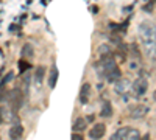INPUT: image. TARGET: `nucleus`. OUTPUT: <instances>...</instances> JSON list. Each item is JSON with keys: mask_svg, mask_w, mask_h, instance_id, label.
Masks as SVG:
<instances>
[{"mask_svg": "<svg viewBox=\"0 0 156 140\" xmlns=\"http://www.w3.org/2000/svg\"><path fill=\"white\" fill-rule=\"evenodd\" d=\"M22 92L19 90V89H16L14 92H12V98H11V106L14 111H17L20 106H22Z\"/></svg>", "mask_w": 156, "mask_h": 140, "instance_id": "7", "label": "nucleus"}, {"mask_svg": "<svg viewBox=\"0 0 156 140\" xmlns=\"http://www.w3.org/2000/svg\"><path fill=\"white\" fill-rule=\"evenodd\" d=\"M72 140H83V137H81L80 134H73V135H72Z\"/></svg>", "mask_w": 156, "mask_h": 140, "instance_id": "19", "label": "nucleus"}, {"mask_svg": "<svg viewBox=\"0 0 156 140\" xmlns=\"http://www.w3.org/2000/svg\"><path fill=\"white\" fill-rule=\"evenodd\" d=\"M125 140H140V132L137 129H128Z\"/></svg>", "mask_w": 156, "mask_h": 140, "instance_id": "15", "label": "nucleus"}, {"mask_svg": "<svg viewBox=\"0 0 156 140\" xmlns=\"http://www.w3.org/2000/svg\"><path fill=\"white\" fill-rule=\"evenodd\" d=\"M22 52H23V55H27V56H33V47L30 44H27V45H23Z\"/></svg>", "mask_w": 156, "mask_h": 140, "instance_id": "17", "label": "nucleus"}, {"mask_svg": "<svg viewBox=\"0 0 156 140\" xmlns=\"http://www.w3.org/2000/svg\"><path fill=\"white\" fill-rule=\"evenodd\" d=\"M89 97H90V86H89V83H84L81 86V89H80V103L81 104H87Z\"/></svg>", "mask_w": 156, "mask_h": 140, "instance_id": "6", "label": "nucleus"}, {"mask_svg": "<svg viewBox=\"0 0 156 140\" xmlns=\"http://www.w3.org/2000/svg\"><path fill=\"white\" fill-rule=\"evenodd\" d=\"M153 98H154V101H156V90H154V94H153Z\"/></svg>", "mask_w": 156, "mask_h": 140, "instance_id": "21", "label": "nucleus"}, {"mask_svg": "<svg viewBox=\"0 0 156 140\" xmlns=\"http://www.w3.org/2000/svg\"><path fill=\"white\" fill-rule=\"evenodd\" d=\"M3 118H5V115H3V109H2V108H0V123H2V121H3Z\"/></svg>", "mask_w": 156, "mask_h": 140, "instance_id": "20", "label": "nucleus"}, {"mask_svg": "<svg viewBox=\"0 0 156 140\" xmlns=\"http://www.w3.org/2000/svg\"><path fill=\"white\" fill-rule=\"evenodd\" d=\"M139 36H140V41L145 47V52L151 56L153 53V48L156 44V25L150 20H144L140 22L139 25Z\"/></svg>", "mask_w": 156, "mask_h": 140, "instance_id": "1", "label": "nucleus"}, {"mask_svg": "<svg viewBox=\"0 0 156 140\" xmlns=\"http://www.w3.org/2000/svg\"><path fill=\"white\" fill-rule=\"evenodd\" d=\"M129 89H131V83H129L128 78H120L119 81L115 83V86H114V90L119 95H125Z\"/></svg>", "mask_w": 156, "mask_h": 140, "instance_id": "5", "label": "nucleus"}, {"mask_svg": "<svg viewBox=\"0 0 156 140\" xmlns=\"http://www.w3.org/2000/svg\"><path fill=\"white\" fill-rule=\"evenodd\" d=\"M97 52H98V55H100V59L108 58V56H112V50H111V47H109L108 44H101V45H98Z\"/></svg>", "mask_w": 156, "mask_h": 140, "instance_id": "9", "label": "nucleus"}, {"mask_svg": "<svg viewBox=\"0 0 156 140\" xmlns=\"http://www.w3.org/2000/svg\"><path fill=\"white\" fill-rule=\"evenodd\" d=\"M105 132H106V126L103 123H97V125H94L92 128L89 129V138L100 140L103 135H105Z\"/></svg>", "mask_w": 156, "mask_h": 140, "instance_id": "4", "label": "nucleus"}, {"mask_svg": "<svg viewBox=\"0 0 156 140\" xmlns=\"http://www.w3.org/2000/svg\"><path fill=\"white\" fill-rule=\"evenodd\" d=\"M86 126H87V121L84 118H76L73 123V131H83L86 129Z\"/></svg>", "mask_w": 156, "mask_h": 140, "instance_id": "14", "label": "nucleus"}, {"mask_svg": "<svg viewBox=\"0 0 156 140\" xmlns=\"http://www.w3.org/2000/svg\"><path fill=\"white\" fill-rule=\"evenodd\" d=\"M58 69H56V66H53L51 67V73H50V78H48V86H50V89H53L55 86H56V81H58Z\"/></svg>", "mask_w": 156, "mask_h": 140, "instance_id": "11", "label": "nucleus"}, {"mask_svg": "<svg viewBox=\"0 0 156 140\" xmlns=\"http://www.w3.org/2000/svg\"><path fill=\"white\" fill-rule=\"evenodd\" d=\"M148 89V81H147V76H139V78L131 84V90L134 97H142Z\"/></svg>", "mask_w": 156, "mask_h": 140, "instance_id": "2", "label": "nucleus"}, {"mask_svg": "<svg viewBox=\"0 0 156 140\" xmlns=\"http://www.w3.org/2000/svg\"><path fill=\"white\" fill-rule=\"evenodd\" d=\"M126 131H128V128H120V129H117V131L111 135L109 140H125V137H126Z\"/></svg>", "mask_w": 156, "mask_h": 140, "instance_id": "13", "label": "nucleus"}, {"mask_svg": "<svg viewBox=\"0 0 156 140\" xmlns=\"http://www.w3.org/2000/svg\"><path fill=\"white\" fill-rule=\"evenodd\" d=\"M148 106H145V104H134V106H131L129 108V117L131 118H134V120H137V118H144L147 114H148Z\"/></svg>", "mask_w": 156, "mask_h": 140, "instance_id": "3", "label": "nucleus"}, {"mask_svg": "<svg viewBox=\"0 0 156 140\" xmlns=\"http://www.w3.org/2000/svg\"><path fill=\"white\" fill-rule=\"evenodd\" d=\"M111 114H112V106H111V103H109V101H103L100 115H101V117H109Z\"/></svg>", "mask_w": 156, "mask_h": 140, "instance_id": "12", "label": "nucleus"}, {"mask_svg": "<svg viewBox=\"0 0 156 140\" xmlns=\"http://www.w3.org/2000/svg\"><path fill=\"white\" fill-rule=\"evenodd\" d=\"M28 67H30V64H27V62H23V61H20V62H19V70H20V72L27 70Z\"/></svg>", "mask_w": 156, "mask_h": 140, "instance_id": "18", "label": "nucleus"}, {"mask_svg": "<svg viewBox=\"0 0 156 140\" xmlns=\"http://www.w3.org/2000/svg\"><path fill=\"white\" fill-rule=\"evenodd\" d=\"M129 50H131V56H133L134 59H140V52H139V48H137L136 44L129 45Z\"/></svg>", "mask_w": 156, "mask_h": 140, "instance_id": "16", "label": "nucleus"}, {"mask_svg": "<svg viewBox=\"0 0 156 140\" xmlns=\"http://www.w3.org/2000/svg\"><path fill=\"white\" fill-rule=\"evenodd\" d=\"M44 75H45V67H42V66H39L37 69H36V73H34V84L39 87L42 84V80H44Z\"/></svg>", "mask_w": 156, "mask_h": 140, "instance_id": "10", "label": "nucleus"}, {"mask_svg": "<svg viewBox=\"0 0 156 140\" xmlns=\"http://www.w3.org/2000/svg\"><path fill=\"white\" fill-rule=\"evenodd\" d=\"M22 134H23V128H22L19 123H16V125L11 126V129H9V137H11V140H19V138H22Z\"/></svg>", "mask_w": 156, "mask_h": 140, "instance_id": "8", "label": "nucleus"}]
</instances>
